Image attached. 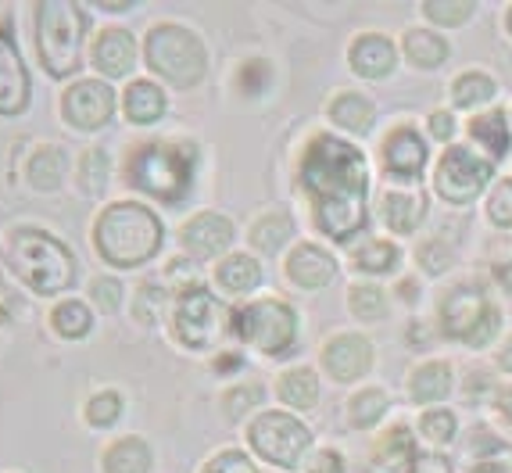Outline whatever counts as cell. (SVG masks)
I'll list each match as a JSON object with an SVG mask.
<instances>
[{
  "label": "cell",
  "mask_w": 512,
  "mask_h": 473,
  "mask_svg": "<svg viewBox=\"0 0 512 473\" xmlns=\"http://www.w3.org/2000/svg\"><path fill=\"white\" fill-rule=\"evenodd\" d=\"M498 366H502L505 373H512V337L502 344V352H498Z\"/></svg>",
  "instance_id": "cell-53"
},
{
  "label": "cell",
  "mask_w": 512,
  "mask_h": 473,
  "mask_svg": "<svg viewBox=\"0 0 512 473\" xmlns=\"http://www.w3.org/2000/svg\"><path fill=\"white\" fill-rule=\"evenodd\" d=\"M301 187L316 205V226L330 241L344 244L366 226V158L355 144L316 137L301 158Z\"/></svg>",
  "instance_id": "cell-1"
},
{
  "label": "cell",
  "mask_w": 512,
  "mask_h": 473,
  "mask_svg": "<svg viewBox=\"0 0 512 473\" xmlns=\"http://www.w3.org/2000/svg\"><path fill=\"white\" fill-rule=\"evenodd\" d=\"M54 330H58L61 337H83L90 334V323H94V316H90V309H86L83 301H61L58 309H54L51 316Z\"/></svg>",
  "instance_id": "cell-35"
},
{
  "label": "cell",
  "mask_w": 512,
  "mask_h": 473,
  "mask_svg": "<svg viewBox=\"0 0 512 473\" xmlns=\"http://www.w3.org/2000/svg\"><path fill=\"white\" fill-rule=\"evenodd\" d=\"M61 108L76 129H101L115 112V94H111V86L97 83V79H83L65 90Z\"/></svg>",
  "instance_id": "cell-12"
},
{
  "label": "cell",
  "mask_w": 512,
  "mask_h": 473,
  "mask_svg": "<svg viewBox=\"0 0 512 473\" xmlns=\"http://www.w3.org/2000/svg\"><path fill=\"white\" fill-rule=\"evenodd\" d=\"M423 11H427V18L437 22V26H462L477 11V4L473 0H427Z\"/></svg>",
  "instance_id": "cell-37"
},
{
  "label": "cell",
  "mask_w": 512,
  "mask_h": 473,
  "mask_svg": "<svg viewBox=\"0 0 512 473\" xmlns=\"http://www.w3.org/2000/svg\"><path fill=\"white\" fill-rule=\"evenodd\" d=\"M333 273H337V262H333L330 251L319 248V244H301V248H294L291 258H287V276H291L298 287H308V291L326 287L333 280Z\"/></svg>",
  "instance_id": "cell-18"
},
{
  "label": "cell",
  "mask_w": 512,
  "mask_h": 473,
  "mask_svg": "<svg viewBox=\"0 0 512 473\" xmlns=\"http://www.w3.org/2000/svg\"><path fill=\"white\" fill-rule=\"evenodd\" d=\"M498 413H502V420L512 427V387H505L502 395H498Z\"/></svg>",
  "instance_id": "cell-51"
},
{
  "label": "cell",
  "mask_w": 512,
  "mask_h": 473,
  "mask_svg": "<svg viewBox=\"0 0 512 473\" xmlns=\"http://www.w3.org/2000/svg\"><path fill=\"white\" fill-rule=\"evenodd\" d=\"M416 463V441H412L409 427H394L373 452L369 473H409Z\"/></svg>",
  "instance_id": "cell-20"
},
{
  "label": "cell",
  "mask_w": 512,
  "mask_h": 473,
  "mask_svg": "<svg viewBox=\"0 0 512 473\" xmlns=\"http://www.w3.org/2000/svg\"><path fill=\"white\" fill-rule=\"evenodd\" d=\"M348 305H351V312L359 319H384V312H387V298H384V291L380 287H373V284H359V287H351V294H348Z\"/></svg>",
  "instance_id": "cell-36"
},
{
  "label": "cell",
  "mask_w": 512,
  "mask_h": 473,
  "mask_svg": "<svg viewBox=\"0 0 512 473\" xmlns=\"http://www.w3.org/2000/svg\"><path fill=\"white\" fill-rule=\"evenodd\" d=\"M162 241L165 230L158 223V215L144 205H133V201L111 205L94 226V244L111 266H140V262L158 255Z\"/></svg>",
  "instance_id": "cell-3"
},
{
  "label": "cell",
  "mask_w": 512,
  "mask_h": 473,
  "mask_svg": "<svg viewBox=\"0 0 512 473\" xmlns=\"http://www.w3.org/2000/svg\"><path fill=\"white\" fill-rule=\"evenodd\" d=\"M262 284V269H258L255 258L248 255H230L219 266V287L226 294H248Z\"/></svg>",
  "instance_id": "cell-28"
},
{
  "label": "cell",
  "mask_w": 512,
  "mask_h": 473,
  "mask_svg": "<svg viewBox=\"0 0 512 473\" xmlns=\"http://www.w3.org/2000/svg\"><path fill=\"white\" fill-rule=\"evenodd\" d=\"M94 65L104 76H126L137 65V40L126 29H104L94 43Z\"/></svg>",
  "instance_id": "cell-19"
},
{
  "label": "cell",
  "mask_w": 512,
  "mask_h": 473,
  "mask_svg": "<svg viewBox=\"0 0 512 473\" xmlns=\"http://www.w3.org/2000/svg\"><path fill=\"white\" fill-rule=\"evenodd\" d=\"M448 387H452V366L448 362H427L412 373L409 395L412 402H441L448 395Z\"/></svg>",
  "instance_id": "cell-23"
},
{
  "label": "cell",
  "mask_w": 512,
  "mask_h": 473,
  "mask_svg": "<svg viewBox=\"0 0 512 473\" xmlns=\"http://www.w3.org/2000/svg\"><path fill=\"white\" fill-rule=\"evenodd\" d=\"M79 180H83V187L90 190V194H101V190L108 187V155H104L101 147H90L83 155V162H79Z\"/></svg>",
  "instance_id": "cell-38"
},
{
  "label": "cell",
  "mask_w": 512,
  "mask_h": 473,
  "mask_svg": "<svg viewBox=\"0 0 512 473\" xmlns=\"http://www.w3.org/2000/svg\"><path fill=\"white\" fill-rule=\"evenodd\" d=\"M323 366L337 380H359L373 366V344L362 334H337L326 341Z\"/></svg>",
  "instance_id": "cell-14"
},
{
  "label": "cell",
  "mask_w": 512,
  "mask_h": 473,
  "mask_svg": "<svg viewBox=\"0 0 512 473\" xmlns=\"http://www.w3.org/2000/svg\"><path fill=\"white\" fill-rule=\"evenodd\" d=\"M405 58L416 65V69H437L448 58V43L441 40L430 29H409L405 33Z\"/></svg>",
  "instance_id": "cell-26"
},
{
  "label": "cell",
  "mask_w": 512,
  "mask_h": 473,
  "mask_svg": "<svg viewBox=\"0 0 512 473\" xmlns=\"http://www.w3.org/2000/svg\"><path fill=\"white\" fill-rule=\"evenodd\" d=\"M308 473H344V459L337 452H319L316 463L308 466Z\"/></svg>",
  "instance_id": "cell-49"
},
{
  "label": "cell",
  "mask_w": 512,
  "mask_h": 473,
  "mask_svg": "<svg viewBox=\"0 0 512 473\" xmlns=\"http://www.w3.org/2000/svg\"><path fill=\"white\" fill-rule=\"evenodd\" d=\"M495 273H498V280H502V284L512 291V258H505V262H498V269H495Z\"/></svg>",
  "instance_id": "cell-54"
},
{
  "label": "cell",
  "mask_w": 512,
  "mask_h": 473,
  "mask_svg": "<svg viewBox=\"0 0 512 473\" xmlns=\"http://www.w3.org/2000/svg\"><path fill=\"white\" fill-rule=\"evenodd\" d=\"M101 8H108V11H126L129 0H101Z\"/></svg>",
  "instance_id": "cell-55"
},
{
  "label": "cell",
  "mask_w": 512,
  "mask_h": 473,
  "mask_svg": "<svg viewBox=\"0 0 512 473\" xmlns=\"http://www.w3.org/2000/svg\"><path fill=\"white\" fill-rule=\"evenodd\" d=\"M205 473H255V466L248 463V456H240V452H219L205 466Z\"/></svg>",
  "instance_id": "cell-44"
},
{
  "label": "cell",
  "mask_w": 512,
  "mask_h": 473,
  "mask_svg": "<svg viewBox=\"0 0 512 473\" xmlns=\"http://www.w3.org/2000/svg\"><path fill=\"white\" fill-rule=\"evenodd\" d=\"M409 473H455L452 463L444 456H437V452H427V456H416V463H412Z\"/></svg>",
  "instance_id": "cell-48"
},
{
  "label": "cell",
  "mask_w": 512,
  "mask_h": 473,
  "mask_svg": "<svg viewBox=\"0 0 512 473\" xmlns=\"http://www.w3.org/2000/svg\"><path fill=\"white\" fill-rule=\"evenodd\" d=\"M144 51H147V65L176 86L201 83V76H205V69H208L205 43L197 40L190 29L172 26V22L154 26L151 33H147Z\"/></svg>",
  "instance_id": "cell-6"
},
{
  "label": "cell",
  "mask_w": 512,
  "mask_h": 473,
  "mask_svg": "<svg viewBox=\"0 0 512 473\" xmlns=\"http://www.w3.org/2000/svg\"><path fill=\"white\" fill-rule=\"evenodd\" d=\"M330 119L348 129V133H369L376 122V112L362 94H341L330 104Z\"/></svg>",
  "instance_id": "cell-27"
},
{
  "label": "cell",
  "mask_w": 512,
  "mask_h": 473,
  "mask_svg": "<svg viewBox=\"0 0 512 473\" xmlns=\"http://www.w3.org/2000/svg\"><path fill=\"white\" fill-rule=\"evenodd\" d=\"M11 266L36 294H58L76 284V258L58 237L33 226L11 233Z\"/></svg>",
  "instance_id": "cell-4"
},
{
  "label": "cell",
  "mask_w": 512,
  "mask_h": 473,
  "mask_svg": "<svg viewBox=\"0 0 512 473\" xmlns=\"http://www.w3.org/2000/svg\"><path fill=\"white\" fill-rule=\"evenodd\" d=\"M455 416L448 413V409H434V413H427L423 420H419V430H423V438L434 441V445H448V441L455 438Z\"/></svg>",
  "instance_id": "cell-40"
},
{
  "label": "cell",
  "mask_w": 512,
  "mask_h": 473,
  "mask_svg": "<svg viewBox=\"0 0 512 473\" xmlns=\"http://www.w3.org/2000/svg\"><path fill=\"white\" fill-rule=\"evenodd\" d=\"M258 398H262V391H258V387H237V391H230V395H226V416H230V420H240L251 405H258Z\"/></svg>",
  "instance_id": "cell-43"
},
{
  "label": "cell",
  "mask_w": 512,
  "mask_h": 473,
  "mask_svg": "<svg viewBox=\"0 0 512 473\" xmlns=\"http://www.w3.org/2000/svg\"><path fill=\"white\" fill-rule=\"evenodd\" d=\"M430 133H434L437 140H452L455 119L448 112H434V115H430Z\"/></svg>",
  "instance_id": "cell-50"
},
{
  "label": "cell",
  "mask_w": 512,
  "mask_h": 473,
  "mask_svg": "<svg viewBox=\"0 0 512 473\" xmlns=\"http://www.w3.org/2000/svg\"><path fill=\"white\" fill-rule=\"evenodd\" d=\"M487 215H491V223L512 226V180H502L495 190H491V201H487Z\"/></svg>",
  "instance_id": "cell-42"
},
{
  "label": "cell",
  "mask_w": 512,
  "mask_h": 473,
  "mask_svg": "<svg viewBox=\"0 0 512 473\" xmlns=\"http://www.w3.org/2000/svg\"><path fill=\"white\" fill-rule=\"evenodd\" d=\"M398 262H402V251L391 241H369L355 255V269H362V273H391V269H398Z\"/></svg>",
  "instance_id": "cell-33"
},
{
  "label": "cell",
  "mask_w": 512,
  "mask_h": 473,
  "mask_svg": "<svg viewBox=\"0 0 512 473\" xmlns=\"http://www.w3.org/2000/svg\"><path fill=\"white\" fill-rule=\"evenodd\" d=\"M248 441L258 459L283 470H298L305 452L312 448V430L291 413H262L248 427Z\"/></svg>",
  "instance_id": "cell-9"
},
{
  "label": "cell",
  "mask_w": 512,
  "mask_h": 473,
  "mask_svg": "<svg viewBox=\"0 0 512 473\" xmlns=\"http://www.w3.org/2000/svg\"><path fill=\"white\" fill-rule=\"evenodd\" d=\"M230 370H240V355H219L215 359V373H230Z\"/></svg>",
  "instance_id": "cell-52"
},
{
  "label": "cell",
  "mask_w": 512,
  "mask_h": 473,
  "mask_svg": "<svg viewBox=\"0 0 512 473\" xmlns=\"http://www.w3.org/2000/svg\"><path fill=\"white\" fill-rule=\"evenodd\" d=\"M380 215H384V223L394 233H412L419 226V219L427 215V201L419 194H384Z\"/></svg>",
  "instance_id": "cell-22"
},
{
  "label": "cell",
  "mask_w": 512,
  "mask_h": 473,
  "mask_svg": "<svg viewBox=\"0 0 512 473\" xmlns=\"http://www.w3.org/2000/svg\"><path fill=\"white\" fill-rule=\"evenodd\" d=\"M126 115H129V122H140V126L162 119L165 115L162 86H154L151 79H137V83L126 90Z\"/></svg>",
  "instance_id": "cell-21"
},
{
  "label": "cell",
  "mask_w": 512,
  "mask_h": 473,
  "mask_svg": "<svg viewBox=\"0 0 512 473\" xmlns=\"http://www.w3.org/2000/svg\"><path fill=\"white\" fill-rule=\"evenodd\" d=\"M86 33V15L69 0H43L36 8V40L43 69L65 79L79 65V43Z\"/></svg>",
  "instance_id": "cell-5"
},
{
  "label": "cell",
  "mask_w": 512,
  "mask_h": 473,
  "mask_svg": "<svg viewBox=\"0 0 512 473\" xmlns=\"http://www.w3.org/2000/svg\"><path fill=\"white\" fill-rule=\"evenodd\" d=\"M240 83H244L248 94H258V90L269 83V65H265V61H248V65L240 69Z\"/></svg>",
  "instance_id": "cell-47"
},
{
  "label": "cell",
  "mask_w": 512,
  "mask_h": 473,
  "mask_svg": "<svg viewBox=\"0 0 512 473\" xmlns=\"http://www.w3.org/2000/svg\"><path fill=\"white\" fill-rule=\"evenodd\" d=\"M29 104V76L18 54V43L8 29L0 26V115L26 112Z\"/></svg>",
  "instance_id": "cell-13"
},
{
  "label": "cell",
  "mask_w": 512,
  "mask_h": 473,
  "mask_svg": "<svg viewBox=\"0 0 512 473\" xmlns=\"http://www.w3.org/2000/svg\"><path fill=\"white\" fill-rule=\"evenodd\" d=\"M280 398L294 409H312L319 402V377L308 366H298V370L283 373L280 380Z\"/></svg>",
  "instance_id": "cell-29"
},
{
  "label": "cell",
  "mask_w": 512,
  "mask_h": 473,
  "mask_svg": "<svg viewBox=\"0 0 512 473\" xmlns=\"http://www.w3.org/2000/svg\"><path fill=\"white\" fill-rule=\"evenodd\" d=\"M495 79L487 76V72H462L459 79L452 83V97L459 108H480L495 97Z\"/></svg>",
  "instance_id": "cell-30"
},
{
  "label": "cell",
  "mask_w": 512,
  "mask_h": 473,
  "mask_svg": "<svg viewBox=\"0 0 512 473\" xmlns=\"http://www.w3.org/2000/svg\"><path fill=\"white\" fill-rule=\"evenodd\" d=\"M348 413L355 427H376L387 413V395L380 387H366V391H359V395L351 398Z\"/></svg>",
  "instance_id": "cell-34"
},
{
  "label": "cell",
  "mask_w": 512,
  "mask_h": 473,
  "mask_svg": "<svg viewBox=\"0 0 512 473\" xmlns=\"http://www.w3.org/2000/svg\"><path fill=\"white\" fill-rule=\"evenodd\" d=\"M65 176V155H61L58 147H40L29 162V183L36 190H54Z\"/></svg>",
  "instance_id": "cell-31"
},
{
  "label": "cell",
  "mask_w": 512,
  "mask_h": 473,
  "mask_svg": "<svg viewBox=\"0 0 512 473\" xmlns=\"http://www.w3.org/2000/svg\"><path fill=\"white\" fill-rule=\"evenodd\" d=\"M348 61H351V72H355V76L384 79L387 72H394V65H398V54H394V43L387 40V36L366 33L351 43Z\"/></svg>",
  "instance_id": "cell-17"
},
{
  "label": "cell",
  "mask_w": 512,
  "mask_h": 473,
  "mask_svg": "<svg viewBox=\"0 0 512 473\" xmlns=\"http://www.w3.org/2000/svg\"><path fill=\"white\" fill-rule=\"evenodd\" d=\"M90 294H94V301L101 305V309H119V298H122V284L119 280H108V276H101V280H94V287H90Z\"/></svg>",
  "instance_id": "cell-45"
},
{
  "label": "cell",
  "mask_w": 512,
  "mask_h": 473,
  "mask_svg": "<svg viewBox=\"0 0 512 473\" xmlns=\"http://www.w3.org/2000/svg\"><path fill=\"white\" fill-rule=\"evenodd\" d=\"M122 416V398L115 391H97L90 402H86V420L94 427H111V423Z\"/></svg>",
  "instance_id": "cell-39"
},
{
  "label": "cell",
  "mask_w": 512,
  "mask_h": 473,
  "mask_svg": "<svg viewBox=\"0 0 512 473\" xmlns=\"http://www.w3.org/2000/svg\"><path fill=\"white\" fill-rule=\"evenodd\" d=\"M233 244V223L219 212H201L183 226V248L194 258H215Z\"/></svg>",
  "instance_id": "cell-15"
},
{
  "label": "cell",
  "mask_w": 512,
  "mask_h": 473,
  "mask_svg": "<svg viewBox=\"0 0 512 473\" xmlns=\"http://www.w3.org/2000/svg\"><path fill=\"white\" fill-rule=\"evenodd\" d=\"M176 334L187 348H212L215 337L222 334V305L208 287L194 284L183 287L176 301Z\"/></svg>",
  "instance_id": "cell-11"
},
{
  "label": "cell",
  "mask_w": 512,
  "mask_h": 473,
  "mask_svg": "<svg viewBox=\"0 0 512 473\" xmlns=\"http://www.w3.org/2000/svg\"><path fill=\"white\" fill-rule=\"evenodd\" d=\"M162 305H165V287L158 284H144L133 301V312H137L140 323H154V319L162 316Z\"/></svg>",
  "instance_id": "cell-41"
},
{
  "label": "cell",
  "mask_w": 512,
  "mask_h": 473,
  "mask_svg": "<svg viewBox=\"0 0 512 473\" xmlns=\"http://www.w3.org/2000/svg\"><path fill=\"white\" fill-rule=\"evenodd\" d=\"M291 233H294V226H291V219L287 215H262L255 223V230H251V241H255V248L258 251H265V255H273V251H280L283 244L291 241Z\"/></svg>",
  "instance_id": "cell-32"
},
{
  "label": "cell",
  "mask_w": 512,
  "mask_h": 473,
  "mask_svg": "<svg viewBox=\"0 0 512 473\" xmlns=\"http://www.w3.org/2000/svg\"><path fill=\"white\" fill-rule=\"evenodd\" d=\"M491 158L473 155L470 147H448L434 172V187L444 201L452 205H466L491 183Z\"/></svg>",
  "instance_id": "cell-10"
},
{
  "label": "cell",
  "mask_w": 512,
  "mask_h": 473,
  "mask_svg": "<svg viewBox=\"0 0 512 473\" xmlns=\"http://www.w3.org/2000/svg\"><path fill=\"white\" fill-rule=\"evenodd\" d=\"M108 473H147L151 470V448L140 438H122L104 452Z\"/></svg>",
  "instance_id": "cell-25"
},
{
  "label": "cell",
  "mask_w": 512,
  "mask_h": 473,
  "mask_svg": "<svg viewBox=\"0 0 512 473\" xmlns=\"http://www.w3.org/2000/svg\"><path fill=\"white\" fill-rule=\"evenodd\" d=\"M233 334L240 341L255 344L265 355H287L294 348V337H298V316L287 301H251V305H240L233 312Z\"/></svg>",
  "instance_id": "cell-7"
},
{
  "label": "cell",
  "mask_w": 512,
  "mask_h": 473,
  "mask_svg": "<svg viewBox=\"0 0 512 473\" xmlns=\"http://www.w3.org/2000/svg\"><path fill=\"white\" fill-rule=\"evenodd\" d=\"M505 26H509V33H512V8H509V15H505Z\"/></svg>",
  "instance_id": "cell-56"
},
{
  "label": "cell",
  "mask_w": 512,
  "mask_h": 473,
  "mask_svg": "<svg viewBox=\"0 0 512 473\" xmlns=\"http://www.w3.org/2000/svg\"><path fill=\"white\" fill-rule=\"evenodd\" d=\"M430 151L423 144L416 129L402 126L394 129L391 137L384 140V165H387V176H398V180H416L423 165H427Z\"/></svg>",
  "instance_id": "cell-16"
},
{
  "label": "cell",
  "mask_w": 512,
  "mask_h": 473,
  "mask_svg": "<svg viewBox=\"0 0 512 473\" xmlns=\"http://www.w3.org/2000/svg\"><path fill=\"white\" fill-rule=\"evenodd\" d=\"M441 327L452 341H462L466 348H484L498 334V309L480 287L462 284L444 298Z\"/></svg>",
  "instance_id": "cell-8"
},
{
  "label": "cell",
  "mask_w": 512,
  "mask_h": 473,
  "mask_svg": "<svg viewBox=\"0 0 512 473\" xmlns=\"http://www.w3.org/2000/svg\"><path fill=\"white\" fill-rule=\"evenodd\" d=\"M470 137L477 140V144H484L491 158H505L512 147V133H509V122H505V112L477 115V119L470 122Z\"/></svg>",
  "instance_id": "cell-24"
},
{
  "label": "cell",
  "mask_w": 512,
  "mask_h": 473,
  "mask_svg": "<svg viewBox=\"0 0 512 473\" xmlns=\"http://www.w3.org/2000/svg\"><path fill=\"white\" fill-rule=\"evenodd\" d=\"M197 144L194 140H147L140 144L126 165L129 187L144 190L165 205H180L194 187Z\"/></svg>",
  "instance_id": "cell-2"
},
{
  "label": "cell",
  "mask_w": 512,
  "mask_h": 473,
  "mask_svg": "<svg viewBox=\"0 0 512 473\" xmlns=\"http://www.w3.org/2000/svg\"><path fill=\"white\" fill-rule=\"evenodd\" d=\"M419 258H423V269H427V273H444V269H448V262H452V255H448V248H444L441 241L423 244Z\"/></svg>",
  "instance_id": "cell-46"
}]
</instances>
